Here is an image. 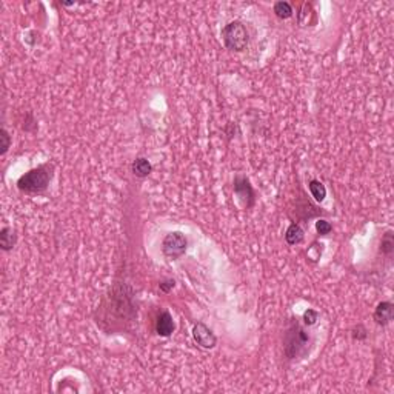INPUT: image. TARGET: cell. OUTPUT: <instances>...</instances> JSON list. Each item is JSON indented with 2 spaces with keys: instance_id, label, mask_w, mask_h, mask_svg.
I'll use <instances>...</instances> for the list:
<instances>
[{
  "instance_id": "cell-1",
  "label": "cell",
  "mask_w": 394,
  "mask_h": 394,
  "mask_svg": "<svg viewBox=\"0 0 394 394\" xmlns=\"http://www.w3.org/2000/svg\"><path fill=\"white\" fill-rule=\"evenodd\" d=\"M52 179V165L45 164L28 173L17 180V188L27 194H40L46 191Z\"/></svg>"
},
{
  "instance_id": "cell-18",
  "label": "cell",
  "mask_w": 394,
  "mask_h": 394,
  "mask_svg": "<svg viewBox=\"0 0 394 394\" xmlns=\"http://www.w3.org/2000/svg\"><path fill=\"white\" fill-rule=\"evenodd\" d=\"M353 339H356V340H363V339H366V331H365V328H363L362 325H357V327L353 330Z\"/></svg>"
},
{
  "instance_id": "cell-19",
  "label": "cell",
  "mask_w": 394,
  "mask_h": 394,
  "mask_svg": "<svg viewBox=\"0 0 394 394\" xmlns=\"http://www.w3.org/2000/svg\"><path fill=\"white\" fill-rule=\"evenodd\" d=\"M174 285H176V282L171 280V279H168V280L161 282V283H159V288H161V291H164V293H170V291L174 288Z\"/></svg>"
},
{
  "instance_id": "cell-9",
  "label": "cell",
  "mask_w": 394,
  "mask_h": 394,
  "mask_svg": "<svg viewBox=\"0 0 394 394\" xmlns=\"http://www.w3.org/2000/svg\"><path fill=\"white\" fill-rule=\"evenodd\" d=\"M17 242V234L13 231V228H2V231H0V247H2L4 251H10L14 248Z\"/></svg>"
},
{
  "instance_id": "cell-12",
  "label": "cell",
  "mask_w": 394,
  "mask_h": 394,
  "mask_svg": "<svg viewBox=\"0 0 394 394\" xmlns=\"http://www.w3.org/2000/svg\"><path fill=\"white\" fill-rule=\"evenodd\" d=\"M308 188H309V193H311V196L314 197V200H316V202H322L327 197V188L319 180H311L308 183Z\"/></svg>"
},
{
  "instance_id": "cell-5",
  "label": "cell",
  "mask_w": 394,
  "mask_h": 394,
  "mask_svg": "<svg viewBox=\"0 0 394 394\" xmlns=\"http://www.w3.org/2000/svg\"><path fill=\"white\" fill-rule=\"evenodd\" d=\"M234 194L245 205V208H251L254 205V191L250 185V180L244 176H238L234 179Z\"/></svg>"
},
{
  "instance_id": "cell-11",
  "label": "cell",
  "mask_w": 394,
  "mask_h": 394,
  "mask_svg": "<svg viewBox=\"0 0 394 394\" xmlns=\"http://www.w3.org/2000/svg\"><path fill=\"white\" fill-rule=\"evenodd\" d=\"M305 234H303V229L297 225V223H291L285 232V241L290 244V245H297L303 241Z\"/></svg>"
},
{
  "instance_id": "cell-8",
  "label": "cell",
  "mask_w": 394,
  "mask_h": 394,
  "mask_svg": "<svg viewBox=\"0 0 394 394\" xmlns=\"http://www.w3.org/2000/svg\"><path fill=\"white\" fill-rule=\"evenodd\" d=\"M173 331H174V321L171 318V314L168 311L161 312L155 321V333L162 337H168L173 334Z\"/></svg>"
},
{
  "instance_id": "cell-15",
  "label": "cell",
  "mask_w": 394,
  "mask_h": 394,
  "mask_svg": "<svg viewBox=\"0 0 394 394\" xmlns=\"http://www.w3.org/2000/svg\"><path fill=\"white\" fill-rule=\"evenodd\" d=\"M302 321H303V324H305V325H308V327L316 325V322L319 321V312H318V311H314V309H306V311L303 312Z\"/></svg>"
},
{
  "instance_id": "cell-16",
  "label": "cell",
  "mask_w": 394,
  "mask_h": 394,
  "mask_svg": "<svg viewBox=\"0 0 394 394\" xmlns=\"http://www.w3.org/2000/svg\"><path fill=\"white\" fill-rule=\"evenodd\" d=\"M316 229H318V232H319L321 235H327V234H330V232H331L333 226H331V223H330V222H327V220L321 219V220H318V222H316Z\"/></svg>"
},
{
  "instance_id": "cell-7",
  "label": "cell",
  "mask_w": 394,
  "mask_h": 394,
  "mask_svg": "<svg viewBox=\"0 0 394 394\" xmlns=\"http://www.w3.org/2000/svg\"><path fill=\"white\" fill-rule=\"evenodd\" d=\"M394 318V305L391 302H380L374 309V321L377 325H388Z\"/></svg>"
},
{
  "instance_id": "cell-14",
  "label": "cell",
  "mask_w": 394,
  "mask_h": 394,
  "mask_svg": "<svg viewBox=\"0 0 394 394\" xmlns=\"http://www.w3.org/2000/svg\"><path fill=\"white\" fill-rule=\"evenodd\" d=\"M274 13L279 19H290L293 16V8L288 2H277L274 5Z\"/></svg>"
},
{
  "instance_id": "cell-13",
  "label": "cell",
  "mask_w": 394,
  "mask_h": 394,
  "mask_svg": "<svg viewBox=\"0 0 394 394\" xmlns=\"http://www.w3.org/2000/svg\"><path fill=\"white\" fill-rule=\"evenodd\" d=\"M380 251H382L383 256H391V253L394 251V235H392V231H386L382 235Z\"/></svg>"
},
{
  "instance_id": "cell-4",
  "label": "cell",
  "mask_w": 394,
  "mask_h": 394,
  "mask_svg": "<svg viewBox=\"0 0 394 394\" xmlns=\"http://www.w3.org/2000/svg\"><path fill=\"white\" fill-rule=\"evenodd\" d=\"M162 250H164L165 256H168L171 259H179L187 251V238L179 231L170 232L164 239Z\"/></svg>"
},
{
  "instance_id": "cell-2",
  "label": "cell",
  "mask_w": 394,
  "mask_h": 394,
  "mask_svg": "<svg viewBox=\"0 0 394 394\" xmlns=\"http://www.w3.org/2000/svg\"><path fill=\"white\" fill-rule=\"evenodd\" d=\"M222 40L231 51H244L248 46V31L239 20L229 22L222 30Z\"/></svg>"
},
{
  "instance_id": "cell-10",
  "label": "cell",
  "mask_w": 394,
  "mask_h": 394,
  "mask_svg": "<svg viewBox=\"0 0 394 394\" xmlns=\"http://www.w3.org/2000/svg\"><path fill=\"white\" fill-rule=\"evenodd\" d=\"M131 171H133V174H134L136 177L143 179V177H146V176L151 174L152 167H151V164H149L146 159H143V157H139V159H136V161L133 162Z\"/></svg>"
},
{
  "instance_id": "cell-3",
  "label": "cell",
  "mask_w": 394,
  "mask_h": 394,
  "mask_svg": "<svg viewBox=\"0 0 394 394\" xmlns=\"http://www.w3.org/2000/svg\"><path fill=\"white\" fill-rule=\"evenodd\" d=\"M308 342L309 337L305 333V330L297 322H293L285 334V354L288 356V359H296L300 354H303L308 347Z\"/></svg>"
},
{
  "instance_id": "cell-17",
  "label": "cell",
  "mask_w": 394,
  "mask_h": 394,
  "mask_svg": "<svg viewBox=\"0 0 394 394\" xmlns=\"http://www.w3.org/2000/svg\"><path fill=\"white\" fill-rule=\"evenodd\" d=\"M0 134H2V136H0V139H2V151H0V152L7 154V151L10 149V145H11V137H10V134H8V131L5 128L0 131Z\"/></svg>"
},
{
  "instance_id": "cell-6",
  "label": "cell",
  "mask_w": 394,
  "mask_h": 394,
  "mask_svg": "<svg viewBox=\"0 0 394 394\" xmlns=\"http://www.w3.org/2000/svg\"><path fill=\"white\" fill-rule=\"evenodd\" d=\"M193 337L196 340L197 345H200L202 348L205 350H209V348H214L216 344H217V337L214 336V333L202 322L196 324L194 328H193Z\"/></svg>"
}]
</instances>
